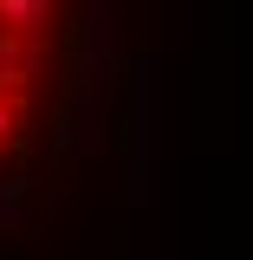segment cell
<instances>
[{
  "label": "cell",
  "mask_w": 253,
  "mask_h": 260,
  "mask_svg": "<svg viewBox=\"0 0 253 260\" xmlns=\"http://www.w3.org/2000/svg\"><path fill=\"white\" fill-rule=\"evenodd\" d=\"M65 0H0V169L39 137L52 59H59Z\"/></svg>",
  "instance_id": "1"
}]
</instances>
